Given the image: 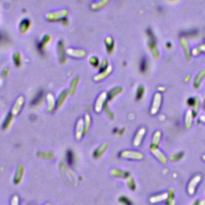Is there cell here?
<instances>
[{
	"label": "cell",
	"mask_w": 205,
	"mask_h": 205,
	"mask_svg": "<svg viewBox=\"0 0 205 205\" xmlns=\"http://www.w3.org/2000/svg\"><path fill=\"white\" fill-rule=\"evenodd\" d=\"M120 156L123 159H128V160H141L144 158L143 154L138 151H123L120 153Z\"/></svg>",
	"instance_id": "1"
},
{
	"label": "cell",
	"mask_w": 205,
	"mask_h": 205,
	"mask_svg": "<svg viewBox=\"0 0 205 205\" xmlns=\"http://www.w3.org/2000/svg\"><path fill=\"white\" fill-rule=\"evenodd\" d=\"M25 175V168L22 164H19L17 167L16 172H15V176H14V184H19L22 182V179Z\"/></svg>",
	"instance_id": "2"
},
{
	"label": "cell",
	"mask_w": 205,
	"mask_h": 205,
	"mask_svg": "<svg viewBox=\"0 0 205 205\" xmlns=\"http://www.w3.org/2000/svg\"><path fill=\"white\" fill-rule=\"evenodd\" d=\"M200 180H201V176L200 175H196L191 179L188 184V192L189 195L192 196V195L195 194L196 187H197L198 184L200 182Z\"/></svg>",
	"instance_id": "3"
},
{
	"label": "cell",
	"mask_w": 205,
	"mask_h": 205,
	"mask_svg": "<svg viewBox=\"0 0 205 205\" xmlns=\"http://www.w3.org/2000/svg\"><path fill=\"white\" fill-rule=\"evenodd\" d=\"M84 136V121L82 119H79L77 122L75 128V137L77 140H82Z\"/></svg>",
	"instance_id": "4"
},
{
	"label": "cell",
	"mask_w": 205,
	"mask_h": 205,
	"mask_svg": "<svg viewBox=\"0 0 205 205\" xmlns=\"http://www.w3.org/2000/svg\"><path fill=\"white\" fill-rule=\"evenodd\" d=\"M108 149V144L107 143H103V144H101L100 146L96 148L95 150L93 153V156L95 160H98V159H100L102 155H104L105 152L107 151Z\"/></svg>",
	"instance_id": "5"
},
{
	"label": "cell",
	"mask_w": 205,
	"mask_h": 205,
	"mask_svg": "<svg viewBox=\"0 0 205 205\" xmlns=\"http://www.w3.org/2000/svg\"><path fill=\"white\" fill-rule=\"evenodd\" d=\"M107 93L106 92H102L100 95L99 96L98 99L96 100V102H95V112H97V113H99V112L102 111V107L104 105V102L105 99H107Z\"/></svg>",
	"instance_id": "6"
},
{
	"label": "cell",
	"mask_w": 205,
	"mask_h": 205,
	"mask_svg": "<svg viewBox=\"0 0 205 205\" xmlns=\"http://www.w3.org/2000/svg\"><path fill=\"white\" fill-rule=\"evenodd\" d=\"M146 130L145 128L142 127L140 130L138 131V132L136 133V135L135 136L134 140H133V145L135 147H139V146L141 144L142 141H143V139L144 137V135H145Z\"/></svg>",
	"instance_id": "7"
},
{
	"label": "cell",
	"mask_w": 205,
	"mask_h": 205,
	"mask_svg": "<svg viewBox=\"0 0 205 205\" xmlns=\"http://www.w3.org/2000/svg\"><path fill=\"white\" fill-rule=\"evenodd\" d=\"M23 104H24V99H23L22 96H20L19 99H17L15 106H14L13 109H12V115L13 116H18L20 113L21 111H22Z\"/></svg>",
	"instance_id": "8"
},
{
	"label": "cell",
	"mask_w": 205,
	"mask_h": 205,
	"mask_svg": "<svg viewBox=\"0 0 205 205\" xmlns=\"http://www.w3.org/2000/svg\"><path fill=\"white\" fill-rule=\"evenodd\" d=\"M161 105V95L160 94H156L154 98V101H153V104L152 107H151V113L152 115H155L158 112L159 109H160V107Z\"/></svg>",
	"instance_id": "9"
},
{
	"label": "cell",
	"mask_w": 205,
	"mask_h": 205,
	"mask_svg": "<svg viewBox=\"0 0 205 205\" xmlns=\"http://www.w3.org/2000/svg\"><path fill=\"white\" fill-rule=\"evenodd\" d=\"M111 175L112 176L116 178H125L127 179V177L130 176L129 173L127 172H124V171H122L120 169H117V168H114L111 171Z\"/></svg>",
	"instance_id": "10"
},
{
	"label": "cell",
	"mask_w": 205,
	"mask_h": 205,
	"mask_svg": "<svg viewBox=\"0 0 205 205\" xmlns=\"http://www.w3.org/2000/svg\"><path fill=\"white\" fill-rule=\"evenodd\" d=\"M161 140V132L160 131H156L152 137V140L151 143V149H155V148H158L159 145L160 144Z\"/></svg>",
	"instance_id": "11"
},
{
	"label": "cell",
	"mask_w": 205,
	"mask_h": 205,
	"mask_svg": "<svg viewBox=\"0 0 205 205\" xmlns=\"http://www.w3.org/2000/svg\"><path fill=\"white\" fill-rule=\"evenodd\" d=\"M151 152L155 157L157 158L159 161H160V163L162 164H166L168 162V160H167V157L164 155V153L162 152L161 151L158 149V148H155V149H151Z\"/></svg>",
	"instance_id": "12"
},
{
	"label": "cell",
	"mask_w": 205,
	"mask_h": 205,
	"mask_svg": "<svg viewBox=\"0 0 205 205\" xmlns=\"http://www.w3.org/2000/svg\"><path fill=\"white\" fill-rule=\"evenodd\" d=\"M168 197V192H165L160 195H157L155 196H151L150 198V202L152 203H160L163 202L164 200H166Z\"/></svg>",
	"instance_id": "13"
},
{
	"label": "cell",
	"mask_w": 205,
	"mask_h": 205,
	"mask_svg": "<svg viewBox=\"0 0 205 205\" xmlns=\"http://www.w3.org/2000/svg\"><path fill=\"white\" fill-rule=\"evenodd\" d=\"M91 127H92V118L90 117L89 115H86L84 119V136L89 133Z\"/></svg>",
	"instance_id": "14"
},
{
	"label": "cell",
	"mask_w": 205,
	"mask_h": 205,
	"mask_svg": "<svg viewBox=\"0 0 205 205\" xmlns=\"http://www.w3.org/2000/svg\"><path fill=\"white\" fill-rule=\"evenodd\" d=\"M47 96V101H48V111L50 112H53L55 110V100L54 99L52 94H48Z\"/></svg>",
	"instance_id": "15"
},
{
	"label": "cell",
	"mask_w": 205,
	"mask_h": 205,
	"mask_svg": "<svg viewBox=\"0 0 205 205\" xmlns=\"http://www.w3.org/2000/svg\"><path fill=\"white\" fill-rule=\"evenodd\" d=\"M66 157H67V163L70 164V165H73V164H75V153L72 150H68L67 151V155H66Z\"/></svg>",
	"instance_id": "16"
},
{
	"label": "cell",
	"mask_w": 205,
	"mask_h": 205,
	"mask_svg": "<svg viewBox=\"0 0 205 205\" xmlns=\"http://www.w3.org/2000/svg\"><path fill=\"white\" fill-rule=\"evenodd\" d=\"M166 205H175L174 191L172 189H170L169 192H168V197L166 200Z\"/></svg>",
	"instance_id": "17"
},
{
	"label": "cell",
	"mask_w": 205,
	"mask_h": 205,
	"mask_svg": "<svg viewBox=\"0 0 205 205\" xmlns=\"http://www.w3.org/2000/svg\"><path fill=\"white\" fill-rule=\"evenodd\" d=\"M192 125V112H188L185 117V126L188 129H190Z\"/></svg>",
	"instance_id": "18"
},
{
	"label": "cell",
	"mask_w": 205,
	"mask_h": 205,
	"mask_svg": "<svg viewBox=\"0 0 205 205\" xmlns=\"http://www.w3.org/2000/svg\"><path fill=\"white\" fill-rule=\"evenodd\" d=\"M38 156L40 157L42 159H45V160H51L54 158V153L53 152H39L38 153Z\"/></svg>",
	"instance_id": "19"
},
{
	"label": "cell",
	"mask_w": 205,
	"mask_h": 205,
	"mask_svg": "<svg viewBox=\"0 0 205 205\" xmlns=\"http://www.w3.org/2000/svg\"><path fill=\"white\" fill-rule=\"evenodd\" d=\"M12 116H13V115H9V116L7 117L5 122L3 123V125H2V129H4V130H7V129H8L10 127H11V123H12V120H13Z\"/></svg>",
	"instance_id": "20"
},
{
	"label": "cell",
	"mask_w": 205,
	"mask_h": 205,
	"mask_svg": "<svg viewBox=\"0 0 205 205\" xmlns=\"http://www.w3.org/2000/svg\"><path fill=\"white\" fill-rule=\"evenodd\" d=\"M127 186H128L129 188L131 189V190H135V189H136V182H135V180L133 179L132 177L129 176V177L127 178Z\"/></svg>",
	"instance_id": "21"
},
{
	"label": "cell",
	"mask_w": 205,
	"mask_h": 205,
	"mask_svg": "<svg viewBox=\"0 0 205 205\" xmlns=\"http://www.w3.org/2000/svg\"><path fill=\"white\" fill-rule=\"evenodd\" d=\"M67 92H64L63 93L61 94V95H60V98H59V99H58V107H60L62 105L64 104V102H65V99H67Z\"/></svg>",
	"instance_id": "22"
},
{
	"label": "cell",
	"mask_w": 205,
	"mask_h": 205,
	"mask_svg": "<svg viewBox=\"0 0 205 205\" xmlns=\"http://www.w3.org/2000/svg\"><path fill=\"white\" fill-rule=\"evenodd\" d=\"M119 202L121 203H123V205H132V203L131 202V200H129L128 198L126 197V196H121V197L119 199Z\"/></svg>",
	"instance_id": "23"
},
{
	"label": "cell",
	"mask_w": 205,
	"mask_h": 205,
	"mask_svg": "<svg viewBox=\"0 0 205 205\" xmlns=\"http://www.w3.org/2000/svg\"><path fill=\"white\" fill-rule=\"evenodd\" d=\"M183 156V153H177V154H173L170 156V159L172 160V161H178L181 159V157Z\"/></svg>",
	"instance_id": "24"
},
{
	"label": "cell",
	"mask_w": 205,
	"mask_h": 205,
	"mask_svg": "<svg viewBox=\"0 0 205 205\" xmlns=\"http://www.w3.org/2000/svg\"><path fill=\"white\" fill-rule=\"evenodd\" d=\"M11 205H19V196L15 195L13 197L11 198Z\"/></svg>",
	"instance_id": "25"
},
{
	"label": "cell",
	"mask_w": 205,
	"mask_h": 205,
	"mask_svg": "<svg viewBox=\"0 0 205 205\" xmlns=\"http://www.w3.org/2000/svg\"><path fill=\"white\" fill-rule=\"evenodd\" d=\"M143 94H144V89L142 87H140V88L138 89V92H137V99H141L143 97Z\"/></svg>",
	"instance_id": "26"
},
{
	"label": "cell",
	"mask_w": 205,
	"mask_h": 205,
	"mask_svg": "<svg viewBox=\"0 0 205 205\" xmlns=\"http://www.w3.org/2000/svg\"><path fill=\"white\" fill-rule=\"evenodd\" d=\"M147 61H146L145 59H144V60H142L141 62V65H140V69L142 70V71H144L146 70V68H147Z\"/></svg>",
	"instance_id": "27"
},
{
	"label": "cell",
	"mask_w": 205,
	"mask_h": 205,
	"mask_svg": "<svg viewBox=\"0 0 205 205\" xmlns=\"http://www.w3.org/2000/svg\"><path fill=\"white\" fill-rule=\"evenodd\" d=\"M201 205H205V200H203V202H201V203H200Z\"/></svg>",
	"instance_id": "28"
},
{
	"label": "cell",
	"mask_w": 205,
	"mask_h": 205,
	"mask_svg": "<svg viewBox=\"0 0 205 205\" xmlns=\"http://www.w3.org/2000/svg\"><path fill=\"white\" fill-rule=\"evenodd\" d=\"M193 205H200V203H199V202H196Z\"/></svg>",
	"instance_id": "29"
},
{
	"label": "cell",
	"mask_w": 205,
	"mask_h": 205,
	"mask_svg": "<svg viewBox=\"0 0 205 205\" xmlns=\"http://www.w3.org/2000/svg\"><path fill=\"white\" fill-rule=\"evenodd\" d=\"M44 205H51V204H50V203H46V204H44Z\"/></svg>",
	"instance_id": "30"
},
{
	"label": "cell",
	"mask_w": 205,
	"mask_h": 205,
	"mask_svg": "<svg viewBox=\"0 0 205 205\" xmlns=\"http://www.w3.org/2000/svg\"><path fill=\"white\" fill-rule=\"evenodd\" d=\"M203 160H204V161H205V155H203Z\"/></svg>",
	"instance_id": "31"
},
{
	"label": "cell",
	"mask_w": 205,
	"mask_h": 205,
	"mask_svg": "<svg viewBox=\"0 0 205 205\" xmlns=\"http://www.w3.org/2000/svg\"><path fill=\"white\" fill-rule=\"evenodd\" d=\"M27 205H36V204H33V203H30V204H27Z\"/></svg>",
	"instance_id": "32"
}]
</instances>
